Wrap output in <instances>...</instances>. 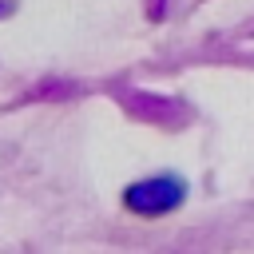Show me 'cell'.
Returning <instances> with one entry per match:
<instances>
[{
  "label": "cell",
  "instance_id": "cell-1",
  "mask_svg": "<svg viewBox=\"0 0 254 254\" xmlns=\"http://www.w3.org/2000/svg\"><path fill=\"white\" fill-rule=\"evenodd\" d=\"M183 194H187L183 179H175V175H155V179L131 183L127 194H123V202H127V210L151 218V214H167V210H175V206L183 202Z\"/></svg>",
  "mask_w": 254,
  "mask_h": 254
}]
</instances>
